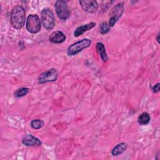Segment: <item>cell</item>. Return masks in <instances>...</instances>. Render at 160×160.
Here are the masks:
<instances>
[{
    "label": "cell",
    "instance_id": "obj_1",
    "mask_svg": "<svg viewBox=\"0 0 160 160\" xmlns=\"http://www.w3.org/2000/svg\"><path fill=\"white\" fill-rule=\"evenodd\" d=\"M26 12L21 6H16L11 12L10 22L11 26L16 29H21L24 25Z\"/></svg>",
    "mask_w": 160,
    "mask_h": 160
},
{
    "label": "cell",
    "instance_id": "obj_2",
    "mask_svg": "<svg viewBox=\"0 0 160 160\" xmlns=\"http://www.w3.org/2000/svg\"><path fill=\"white\" fill-rule=\"evenodd\" d=\"M41 21L47 30H51L55 26V18L52 11L49 8H44L41 11Z\"/></svg>",
    "mask_w": 160,
    "mask_h": 160
},
{
    "label": "cell",
    "instance_id": "obj_3",
    "mask_svg": "<svg viewBox=\"0 0 160 160\" xmlns=\"http://www.w3.org/2000/svg\"><path fill=\"white\" fill-rule=\"evenodd\" d=\"M26 28L31 34L38 33L41 28V21L37 14H29L26 20Z\"/></svg>",
    "mask_w": 160,
    "mask_h": 160
},
{
    "label": "cell",
    "instance_id": "obj_4",
    "mask_svg": "<svg viewBox=\"0 0 160 160\" xmlns=\"http://www.w3.org/2000/svg\"><path fill=\"white\" fill-rule=\"evenodd\" d=\"M91 44V41L89 39H82L79 41L71 45L68 49L69 56H74L82 51L83 49L89 48Z\"/></svg>",
    "mask_w": 160,
    "mask_h": 160
},
{
    "label": "cell",
    "instance_id": "obj_5",
    "mask_svg": "<svg viewBox=\"0 0 160 160\" xmlns=\"http://www.w3.org/2000/svg\"><path fill=\"white\" fill-rule=\"evenodd\" d=\"M54 8L58 18L61 20H66L71 15V11L68 7L66 1L59 0L56 1Z\"/></svg>",
    "mask_w": 160,
    "mask_h": 160
},
{
    "label": "cell",
    "instance_id": "obj_6",
    "mask_svg": "<svg viewBox=\"0 0 160 160\" xmlns=\"http://www.w3.org/2000/svg\"><path fill=\"white\" fill-rule=\"evenodd\" d=\"M124 12V4L123 2H119L113 7L110 12V19H109V26L110 27H113L119 19L121 17Z\"/></svg>",
    "mask_w": 160,
    "mask_h": 160
},
{
    "label": "cell",
    "instance_id": "obj_7",
    "mask_svg": "<svg viewBox=\"0 0 160 160\" xmlns=\"http://www.w3.org/2000/svg\"><path fill=\"white\" fill-rule=\"evenodd\" d=\"M58 76V71L54 68H51L46 71L41 73L38 77V83L43 84L48 82H52L57 80Z\"/></svg>",
    "mask_w": 160,
    "mask_h": 160
},
{
    "label": "cell",
    "instance_id": "obj_8",
    "mask_svg": "<svg viewBox=\"0 0 160 160\" xmlns=\"http://www.w3.org/2000/svg\"><path fill=\"white\" fill-rule=\"evenodd\" d=\"M79 4L82 9L89 13L96 12L98 8V2L94 0H81Z\"/></svg>",
    "mask_w": 160,
    "mask_h": 160
},
{
    "label": "cell",
    "instance_id": "obj_9",
    "mask_svg": "<svg viewBox=\"0 0 160 160\" xmlns=\"http://www.w3.org/2000/svg\"><path fill=\"white\" fill-rule=\"evenodd\" d=\"M22 143L26 146H39L42 144L38 138L32 134L26 135L22 139Z\"/></svg>",
    "mask_w": 160,
    "mask_h": 160
},
{
    "label": "cell",
    "instance_id": "obj_10",
    "mask_svg": "<svg viewBox=\"0 0 160 160\" xmlns=\"http://www.w3.org/2000/svg\"><path fill=\"white\" fill-rule=\"evenodd\" d=\"M66 40L65 34L61 31H53L49 37V41L54 44H59Z\"/></svg>",
    "mask_w": 160,
    "mask_h": 160
},
{
    "label": "cell",
    "instance_id": "obj_11",
    "mask_svg": "<svg viewBox=\"0 0 160 160\" xmlns=\"http://www.w3.org/2000/svg\"><path fill=\"white\" fill-rule=\"evenodd\" d=\"M96 22H91L86 24H83L82 26H80L78 27L76 30L74 32V36L75 37H79L81 35H82L84 32L86 31H88L91 29H92L96 26Z\"/></svg>",
    "mask_w": 160,
    "mask_h": 160
},
{
    "label": "cell",
    "instance_id": "obj_12",
    "mask_svg": "<svg viewBox=\"0 0 160 160\" xmlns=\"http://www.w3.org/2000/svg\"><path fill=\"white\" fill-rule=\"evenodd\" d=\"M96 50L100 56L102 61L104 62H106L109 60V58L106 53L104 45L101 42H98L96 44Z\"/></svg>",
    "mask_w": 160,
    "mask_h": 160
},
{
    "label": "cell",
    "instance_id": "obj_13",
    "mask_svg": "<svg viewBox=\"0 0 160 160\" xmlns=\"http://www.w3.org/2000/svg\"><path fill=\"white\" fill-rule=\"evenodd\" d=\"M128 145L126 142H121L118 144H117L111 151V154L113 156H118L119 154H121L123 153L127 149Z\"/></svg>",
    "mask_w": 160,
    "mask_h": 160
},
{
    "label": "cell",
    "instance_id": "obj_14",
    "mask_svg": "<svg viewBox=\"0 0 160 160\" xmlns=\"http://www.w3.org/2000/svg\"><path fill=\"white\" fill-rule=\"evenodd\" d=\"M150 119L149 114L146 112H144L139 116L138 122L140 125H146L150 122Z\"/></svg>",
    "mask_w": 160,
    "mask_h": 160
},
{
    "label": "cell",
    "instance_id": "obj_15",
    "mask_svg": "<svg viewBox=\"0 0 160 160\" xmlns=\"http://www.w3.org/2000/svg\"><path fill=\"white\" fill-rule=\"evenodd\" d=\"M29 91V89L28 88H21L16 90L14 92V96L16 98H21L26 96Z\"/></svg>",
    "mask_w": 160,
    "mask_h": 160
},
{
    "label": "cell",
    "instance_id": "obj_16",
    "mask_svg": "<svg viewBox=\"0 0 160 160\" xmlns=\"http://www.w3.org/2000/svg\"><path fill=\"white\" fill-rule=\"evenodd\" d=\"M44 121L41 119H34L31 122V126L34 129H39L43 127Z\"/></svg>",
    "mask_w": 160,
    "mask_h": 160
},
{
    "label": "cell",
    "instance_id": "obj_17",
    "mask_svg": "<svg viewBox=\"0 0 160 160\" xmlns=\"http://www.w3.org/2000/svg\"><path fill=\"white\" fill-rule=\"evenodd\" d=\"M110 26L106 22H102L99 26V31L102 34H105L110 31Z\"/></svg>",
    "mask_w": 160,
    "mask_h": 160
},
{
    "label": "cell",
    "instance_id": "obj_18",
    "mask_svg": "<svg viewBox=\"0 0 160 160\" xmlns=\"http://www.w3.org/2000/svg\"><path fill=\"white\" fill-rule=\"evenodd\" d=\"M152 90L154 93L159 92V83H157L154 86L152 87Z\"/></svg>",
    "mask_w": 160,
    "mask_h": 160
},
{
    "label": "cell",
    "instance_id": "obj_19",
    "mask_svg": "<svg viewBox=\"0 0 160 160\" xmlns=\"http://www.w3.org/2000/svg\"><path fill=\"white\" fill-rule=\"evenodd\" d=\"M156 41L158 43H159V32L158 33L157 36H156Z\"/></svg>",
    "mask_w": 160,
    "mask_h": 160
}]
</instances>
